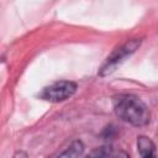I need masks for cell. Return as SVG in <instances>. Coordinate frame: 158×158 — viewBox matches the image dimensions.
<instances>
[{
	"label": "cell",
	"instance_id": "cell-7",
	"mask_svg": "<svg viewBox=\"0 0 158 158\" xmlns=\"http://www.w3.org/2000/svg\"><path fill=\"white\" fill-rule=\"evenodd\" d=\"M12 158H28V156L25 151H16L15 154L12 156Z\"/></svg>",
	"mask_w": 158,
	"mask_h": 158
},
{
	"label": "cell",
	"instance_id": "cell-1",
	"mask_svg": "<svg viewBox=\"0 0 158 158\" xmlns=\"http://www.w3.org/2000/svg\"><path fill=\"white\" fill-rule=\"evenodd\" d=\"M112 107L118 118L136 127L146 126L151 120L148 106L138 96L132 94L115 95L112 98Z\"/></svg>",
	"mask_w": 158,
	"mask_h": 158
},
{
	"label": "cell",
	"instance_id": "cell-8",
	"mask_svg": "<svg viewBox=\"0 0 158 158\" xmlns=\"http://www.w3.org/2000/svg\"><path fill=\"white\" fill-rule=\"evenodd\" d=\"M112 158H130V156H128V153H126L125 151H120V152H117L116 154H114Z\"/></svg>",
	"mask_w": 158,
	"mask_h": 158
},
{
	"label": "cell",
	"instance_id": "cell-6",
	"mask_svg": "<svg viewBox=\"0 0 158 158\" xmlns=\"http://www.w3.org/2000/svg\"><path fill=\"white\" fill-rule=\"evenodd\" d=\"M111 147L110 146H100L90 151L85 158H109L111 156Z\"/></svg>",
	"mask_w": 158,
	"mask_h": 158
},
{
	"label": "cell",
	"instance_id": "cell-3",
	"mask_svg": "<svg viewBox=\"0 0 158 158\" xmlns=\"http://www.w3.org/2000/svg\"><path fill=\"white\" fill-rule=\"evenodd\" d=\"M77 84L70 80H59L42 89L40 99L49 102H60L72 98L77 91Z\"/></svg>",
	"mask_w": 158,
	"mask_h": 158
},
{
	"label": "cell",
	"instance_id": "cell-2",
	"mask_svg": "<svg viewBox=\"0 0 158 158\" xmlns=\"http://www.w3.org/2000/svg\"><path fill=\"white\" fill-rule=\"evenodd\" d=\"M141 44V40L139 38H132L127 42H125L123 44H121L120 47H117L104 62V64L100 67L99 69V75L100 77H106L109 74H111L112 72L116 70V68L126 60L127 57H130L132 53L136 52V49L139 47Z\"/></svg>",
	"mask_w": 158,
	"mask_h": 158
},
{
	"label": "cell",
	"instance_id": "cell-4",
	"mask_svg": "<svg viewBox=\"0 0 158 158\" xmlns=\"http://www.w3.org/2000/svg\"><path fill=\"white\" fill-rule=\"evenodd\" d=\"M137 149L141 154V158H157L156 144L147 136L137 137Z\"/></svg>",
	"mask_w": 158,
	"mask_h": 158
},
{
	"label": "cell",
	"instance_id": "cell-5",
	"mask_svg": "<svg viewBox=\"0 0 158 158\" xmlns=\"http://www.w3.org/2000/svg\"><path fill=\"white\" fill-rule=\"evenodd\" d=\"M84 153V144L80 139L73 141L68 148H65L59 156L58 158H80Z\"/></svg>",
	"mask_w": 158,
	"mask_h": 158
}]
</instances>
